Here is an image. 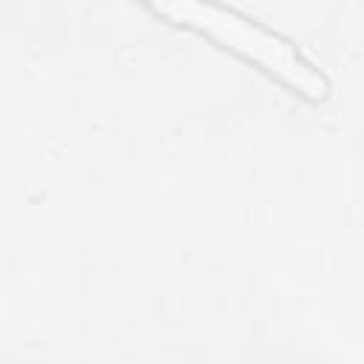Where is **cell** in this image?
<instances>
[{
    "mask_svg": "<svg viewBox=\"0 0 364 364\" xmlns=\"http://www.w3.org/2000/svg\"><path fill=\"white\" fill-rule=\"evenodd\" d=\"M142 3L179 26H188V28H196V31L213 37L216 43L228 46L230 51L242 54L245 60H253L267 74H273L276 80H282L284 85L299 91L301 97H307L313 102L327 100V94H330L327 77L318 68H313L296 51V46L290 40L247 20L245 14L225 9L213 0H142Z\"/></svg>",
    "mask_w": 364,
    "mask_h": 364,
    "instance_id": "1",
    "label": "cell"
}]
</instances>
